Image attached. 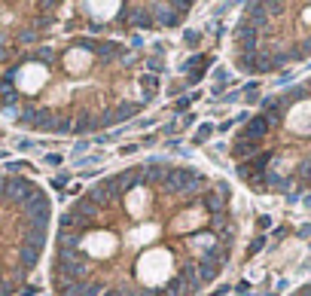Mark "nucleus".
<instances>
[{
    "label": "nucleus",
    "instance_id": "obj_1",
    "mask_svg": "<svg viewBox=\"0 0 311 296\" xmlns=\"http://www.w3.org/2000/svg\"><path fill=\"white\" fill-rule=\"evenodd\" d=\"M174 272V256L165 248H150L137 256V281L146 287H162Z\"/></svg>",
    "mask_w": 311,
    "mask_h": 296
},
{
    "label": "nucleus",
    "instance_id": "obj_2",
    "mask_svg": "<svg viewBox=\"0 0 311 296\" xmlns=\"http://www.w3.org/2000/svg\"><path fill=\"white\" fill-rule=\"evenodd\" d=\"M46 83H49V71L40 61H28V64L18 67V74H15V89L22 95H37Z\"/></svg>",
    "mask_w": 311,
    "mask_h": 296
},
{
    "label": "nucleus",
    "instance_id": "obj_3",
    "mask_svg": "<svg viewBox=\"0 0 311 296\" xmlns=\"http://www.w3.org/2000/svg\"><path fill=\"white\" fill-rule=\"evenodd\" d=\"M287 126L296 134H311V101H296L293 104L290 116H287Z\"/></svg>",
    "mask_w": 311,
    "mask_h": 296
},
{
    "label": "nucleus",
    "instance_id": "obj_4",
    "mask_svg": "<svg viewBox=\"0 0 311 296\" xmlns=\"http://www.w3.org/2000/svg\"><path fill=\"white\" fill-rule=\"evenodd\" d=\"M91 64H95V55H91V49H86V46H73L67 55H64V67H67L70 74H77V77L86 74Z\"/></svg>",
    "mask_w": 311,
    "mask_h": 296
},
{
    "label": "nucleus",
    "instance_id": "obj_5",
    "mask_svg": "<svg viewBox=\"0 0 311 296\" xmlns=\"http://www.w3.org/2000/svg\"><path fill=\"white\" fill-rule=\"evenodd\" d=\"M146 205H150V189H146V186H134L132 193L125 196V211L132 214L134 220H140L146 214Z\"/></svg>",
    "mask_w": 311,
    "mask_h": 296
},
{
    "label": "nucleus",
    "instance_id": "obj_6",
    "mask_svg": "<svg viewBox=\"0 0 311 296\" xmlns=\"http://www.w3.org/2000/svg\"><path fill=\"white\" fill-rule=\"evenodd\" d=\"M198 223H205V211H201V208H192V211H183L171 226L177 232H186V229H195Z\"/></svg>",
    "mask_w": 311,
    "mask_h": 296
},
{
    "label": "nucleus",
    "instance_id": "obj_7",
    "mask_svg": "<svg viewBox=\"0 0 311 296\" xmlns=\"http://www.w3.org/2000/svg\"><path fill=\"white\" fill-rule=\"evenodd\" d=\"M86 9H89V12H95V19H110V15L119 12L122 6H119V3H89Z\"/></svg>",
    "mask_w": 311,
    "mask_h": 296
},
{
    "label": "nucleus",
    "instance_id": "obj_8",
    "mask_svg": "<svg viewBox=\"0 0 311 296\" xmlns=\"http://www.w3.org/2000/svg\"><path fill=\"white\" fill-rule=\"evenodd\" d=\"M46 165H61V156H58V153H52V156H46Z\"/></svg>",
    "mask_w": 311,
    "mask_h": 296
},
{
    "label": "nucleus",
    "instance_id": "obj_9",
    "mask_svg": "<svg viewBox=\"0 0 311 296\" xmlns=\"http://www.w3.org/2000/svg\"><path fill=\"white\" fill-rule=\"evenodd\" d=\"M302 177L311 183V162H305V165H302Z\"/></svg>",
    "mask_w": 311,
    "mask_h": 296
},
{
    "label": "nucleus",
    "instance_id": "obj_10",
    "mask_svg": "<svg viewBox=\"0 0 311 296\" xmlns=\"http://www.w3.org/2000/svg\"><path fill=\"white\" fill-rule=\"evenodd\" d=\"M208 134H211V126H201V128H198V141H205Z\"/></svg>",
    "mask_w": 311,
    "mask_h": 296
}]
</instances>
